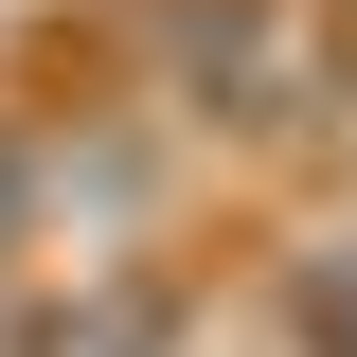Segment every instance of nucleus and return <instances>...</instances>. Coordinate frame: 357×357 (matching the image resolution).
Returning <instances> with one entry per match:
<instances>
[{"mask_svg":"<svg viewBox=\"0 0 357 357\" xmlns=\"http://www.w3.org/2000/svg\"><path fill=\"white\" fill-rule=\"evenodd\" d=\"M143 107L215 143V178H357V36L340 0H89Z\"/></svg>","mask_w":357,"mask_h":357,"instance_id":"f257e3e1","label":"nucleus"},{"mask_svg":"<svg viewBox=\"0 0 357 357\" xmlns=\"http://www.w3.org/2000/svg\"><path fill=\"white\" fill-rule=\"evenodd\" d=\"M18 357H232V286H215L197 250H161V268H89V286H36Z\"/></svg>","mask_w":357,"mask_h":357,"instance_id":"f03ea898","label":"nucleus"},{"mask_svg":"<svg viewBox=\"0 0 357 357\" xmlns=\"http://www.w3.org/2000/svg\"><path fill=\"white\" fill-rule=\"evenodd\" d=\"M268 340L286 357H357V215H304L268 250Z\"/></svg>","mask_w":357,"mask_h":357,"instance_id":"7ed1b4c3","label":"nucleus"},{"mask_svg":"<svg viewBox=\"0 0 357 357\" xmlns=\"http://www.w3.org/2000/svg\"><path fill=\"white\" fill-rule=\"evenodd\" d=\"M36 215H18V107H0V357H18V321H36Z\"/></svg>","mask_w":357,"mask_h":357,"instance_id":"20e7f679","label":"nucleus"},{"mask_svg":"<svg viewBox=\"0 0 357 357\" xmlns=\"http://www.w3.org/2000/svg\"><path fill=\"white\" fill-rule=\"evenodd\" d=\"M340 36H357V0H340Z\"/></svg>","mask_w":357,"mask_h":357,"instance_id":"39448f33","label":"nucleus"}]
</instances>
